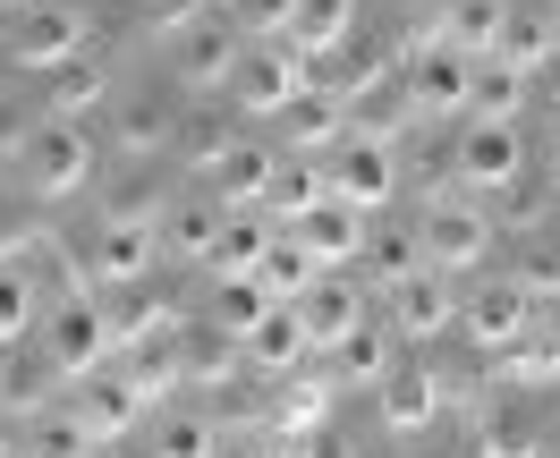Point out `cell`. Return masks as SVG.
Returning <instances> with one entry per match:
<instances>
[{
  "label": "cell",
  "instance_id": "obj_25",
  "mask_svg": "<svg viewBox=\"0 0 560 458\" xmlns=\"http://www.w3.org/2000/svg\"><path fill=\"white\" fill-rule=\"evenodd\" d=\"M501 374H510L518 390H552V383H560V322L535 315L518 349H501Z\"/></svg>",
  "mask_w": 560,
  "mask_h": 458
},
{
  "label": "cell",
  "instance_id": "obj_42",
  "mask_svg": "<svg viewBox=\"0 0 560 458\" xmlns=\"http://www.w3.org/2000/svg\"><path fill=\"white\" fill-rule=\"evenodd\" d=\"M137 26H153L162 43H178L187 26H205V0H137Z\"/></svg>",
  "mask_w": 560,
  "mask_h": 458
},
{
  "label": "cell",
  "instance_id": "obj_2",
  "mask_svg": "<svg viewBox=\"0 0 560 458\" xmlns=\"http://www.w3.org/2000/svg\"><path fill=\"white\" fill-rule=\"evenodd\" d=\"M535 171V153H526V128L518 119H467L451 144V178L467 196H510L518 178Z\"/></svg>",
  "mask_w": 560,
  "mask_h": 458
},
{
  "label": "cell",
  "instance_id": "obj_32",
  "mask_svg": "<svg viewBox=\"0 0 560 458\" xmlns=\"http://www.w3.org/2000/svg\"><path fill=\"white\" fill-rule=\"evenodd\" d=\"M349 26H357V0H306V9H298V51H340V43H349Z\"/></svg>",
  "mask_w": 560,
  "mask_h": 458
},
{
  "label": "cell",
  "instance_id": "obj_44",
  "mask_svg": "<svg viewBox=\"0 0 560 458\" xmlns=\"http://www.w3.org/2000/svg\"><path fill=\"white\" fill-rule=\"evenodd\" d=\"M298 9H306V0H238V17L264 43H289V35H298Z\"/></svg>",
  "mask_w": 560,
  "mask_h": 458
},
{
  "label": "cell",
  "instance_id": "obj_1",
  "mask_svg": "<svg viewBox=\"0 0 560 458\" xmlns=\"http://www.w3.org/2000/svg\"><path fill=\"white\" fill-rule=\"evenodd\" d=\"M417 238H424V263H433V272H476L492 255V221L467 187H433L417 204Z\"/></svg>",
  "mask_w": 560,
  "mask_h": 458
},
{
  "label": "cell",
  "instance_id": "obj_31",
  "mask_svg": "<svg viewBox=\"0 0 560 458\" xmlns=\"http://www.w3.org/2000/svg\"><path fill=\"white\" fill-rule=\"evenodd\" d=\"M365 263H374V281H408V272H424V238H417V221L399 230V221H383L374 238H365Z\"/></svg>",
  "mask_w": 560,
  "mask_h": 458
},
{
  "label": "cell",
  "instance_id": "obj_10",
  "mask_svg": "<svg viewBox=\"0 0 560 458\" xmlns=\"http://www.w3.org/2000/svg\"><path fill=\"white\" fill-rule=\"evenodd\" d=\"M526 322H535V297H526L518 281H476L467 289V306H458V331L476 340V349H518L526 340Z\"/></svg>",
  "mask_w": 560,
  "mask_h": 458
},
{
  "label": "cell",
  "instance_id": "obj_41",
  "mask_svg": "<svg viewBox=\"0 0 560 458\" xmlns=\"http://www.w3.org/2000/svg\"><path fill=\"white\" fill-rule=\"evenodd\" d=\"M178 153H187L196 171H212V178H221V162H230L238 144H230V128H221V119H187V128H178Z\"/></svg>",
  "mask_w": 560,
  "mask_h": 458
},
{
  "label": "cell",
  "instance_id": "obj_27",
  "mask_svg": "<svg viewBox=\"0 0 560 458\" xmlns=\"http://www.w3.org/2000/svg\"><path fill=\"white\" fill-rule=\"evenodd\" d=\"M144 458H221V424H212L205 408H171V416L153 424Z\"/></svg>",
  "mask_w": 560,
  "mask_h": 458
},
{
  "label": "cell",
  "instance_id": "obj_40",
  "mask_svg": "<svg viewBox=\"0 0 560 458\" xmlns=\"http://www.w3.org/2000/svg\"><path fill=\"white\" fill-rule=\"evenodd\" d=\"M331 356H340V374H349V383H383L390 365H399V356L383 349V331H374V322H365V331H349Z\"/></svg>",
  "mask_w": 560,
  "mask_h": 458
},
{
  "label": "cell",
  "instance_id": "obj_3",
  "mask_svg": "<svg viewBox=\"0 0 560 458\" xmlns=\"http://www.w3.org/2000/svg\"><path fill=\"white\" fill-rule=\"evenodd\" d=\"M18 171H26V196H35V204H60V196H77V187L94 178V137H85L77 119H43V128L18 137Z\"/></svg>",
  "mask_w": 560,
  "mask_h": 458
},
{
  "label": "cell",
  "instance_id": "obj_47",
  "mask_svg": "<svg viewBox=\"0 0 560 458\" xmlns=\"http://www.w3.org/2000/svg\"><path fill=\"white\" fill-rule=\"evenodd\" d=\"M0 458H26V442H9V433H0Z\"/></svg>",
  "mask_w": 560,
  "mask_h": 458
},
{
  "label": "cell",
  "instance_id": "obj_34",
  "mask_svg": "<svg viewBox=\"0 0 560 458\" xmlns=\"http://www.w3.org/2000/svg\"><path fill=\"white\" fill-rule=\"evenodd\" d=\"M264 315H272V297H264L255 281H221V289H212V315H205V322H212V331H230V340H246Z\"/></svg>",
  "mask_w": 560,
  "mask_h": 458
},
{
  "label": "cell",
  "instance_id": "obj_23",
  "mask_svg": "<svg viewBox=\"0 0 560 458\" xmlns=\"http://www.w3.org/2000/svg\"><path fill=\"white\" fill-rule=\"evenodd\" d=\"M315 281H323V263H315V247H306L298 230H280V238H272V255L255 263V289H264L272 306H298V297H306Z\"/></svg>",
  "mask_w": 560,
  "mask_h": 458
},
{
  "label": "cell",
  "instance_id": "obj_37",
  "mask_svg": "<svg viewBox=\"0 0 560 458\" xmlns=\"http://www.w3.org/2000/svg\"><path fill=\"white\" fill-rule=\"evenodd\" d=\"M35 315H43L35 272H0V349H9V340H26V331H35Z\"/></svg>",
  "mask_w": 560,
  "mask_h": 458
},
{
  "label": "cell",
  "instance_id": "obj_26",
  "mask_svg": "<svg viewBox=\"0 0 560 458\" xmlns=\"http://www.w3.org/2000/svg\"><path fill=\"white\" fill-rule=\"evenodd\" d=\"M272 221H264V212H230V230H221V255H212V272H221V281H255V263H264V255H272Z\"/></svg>",
  "mask_w": 560,
  "mask_h": 458
},
{
  "label": "cell",
  "instance_id": "obj_28",
  "mask_svg": "<svg viewBox=\"0 0 560 458\" xmlns=\"http://www.w3.org/2000/svg\"><path fill=\"white\" fill-rule=\"evenodd\" d=\"M103 442H94V424L77 416V408H43L35 424H26V458H94Z\"/></svg>",
  "mask_w": 560,
  "mask_h": 458
},
{
  "label": "cell",
  "instance_id": "obj_39",
  "mask_svg": "<svg viewBox=\"0 0 560 458\" xmlns=\"http://www.w3.org/2000/svg\"><path fill=\"white\" fill-rule=\"evenodd\" d=\"M510 281H518L526 297H560V230L526 238V247H518V272H510Z\"/></svg>",
  "mask_w": 560,
  "mask_h": 458
},
{
  "label": "cell",
  "instance_id": "obj_43",
  "mask_svg": "<svg viewBox=\"0 0 560 458\" xmlns=\"http://www.w3.org/2000/svg\"><path fill=\"white\" fill-rule=\"evenodd\" d=\"M103 315H110V340H119V349H137L144 331H162V306H153V297H110Z\"/></svg>",
  "mask_w": 560,
  "mask_h": 458
},
{
  "label": "cell",
  "instance_id": "obj_9",
  "mask_svg": "<svg viewBox=\"0 0 560 458\" xmlns=\"http://www.w3.org/2000/svg\"><path fill=\"white\" fill-rule=\"evenodd\" d=\"M85 43H94V17L77 9V0H43L35 17H26V35L9 43L18 51V69H69V60H85Z\"/></svg>",
  "mask_w": 560,
  "mask_h": 458
},
{
  "label": "cell",
  "instance_id": "obj_16",
  "mask_svg": "<svg viewBox=\"0 0 560 458\" xmlns=\"http://www.w3.org/2000/svg\"><path fill=\"white\" fill-rule=\"evenodd\" d=\"M238 356H246V374H272V383H289V374L315 356V340H306L298 306H272V315H264V322L238 340Z\"/></svg>",
  "mask_w": 560,
  "mask_h": 458
},
{
  "label": "cell",
  "instance_id": "obj_13",
  "mask_svg": "<svg viewBox=\"0 0 560 458\" xmlns=\"http://www.w3.org/2000/svg\"><path fill=\"white\" fill-rule=\"evenodd\" d=\"M144 399H153V383H144V374H119V365H103V374H85V383H77L69 408L94 424V442H119V433H137Z\"/></svg>",
  "mask_w": 560,
  "mask_h": 458
},
{
  "label": "cell",
  "instance_id": "obj_5",
  "mask_svg": "<svg viewBox=\"0 0 560 458\" xmlns=\"http://www.w3.org/2000/svg\"><path fill=\"white\" fill-rule=\"evenodd\" d=\"M323 178H331V196L357 212H383L390 196H399V144L390 137H365V128H349L340 137V153L323 162Z\"/></svg>",
  "mask_w": 560,
  "mask_h": 458
},
{
  "label": "cell",
  "instance_id": "obj_14",
  "mask_svg": "<svg viewBox=\"0 0 560 458\" xmlns=\"http://www.w3.org/2000/svg\"><path fill=\"white\" fill-rule=\"evenodd\" d=\"M298 322H306L315 356H323V349H340L349 331H365V289H357L349 272H323V281L298 297Z\"/></svg>",
  "mask_w": 560,
  "mask_h": 458
},
{
  "label": "cell",
  "instance_id": "obj_38",
  "mask_svg": "<svg viewBox=\"0 0 560 458\" xmlns=\"http://www.w3.org/2000/svg\"><path fill=\"white\" fill-rule=\"evenodd\" d=\"M110 94L103 69H85V60H69V69H51V119H77V110H94Z\"/></svg>",
  "mask_w": 560,
  "mask_h": 458
},
{
  "label": "cell",
  "instance_id": "obj_12",
  "mask_svg": "<svg viewBox=\"0 0 560 458\" xmlns=\"http://www.w3.org/2000/svg\"><path fill=\"white\" fill-rule=\"evenodd\" d=\"M408 94H417L424 119H458V110H476V60L451 43H424L417 69H408Z\"/></svg>",
  "mask_w": 560,
  "mask_h": 458
},
{
  "label": "cell",
  "instance_id": "obj_18",
  "mask_svg": "<svg viewBox=\"0 0 560 458\" xmlns=\"http://www.w3.org/2000/svg\"><path fill=\"white\" fill-rule=\"evenodd\" d=\"M510 9H518V0H442L433 43H451V51H467V60H492L501 35H510Z\"/></svg>",
  "mask_w": 560,
  "mask_h": 458
},
{
  "label": "cell",
  "instance_id": "obj_19",
  "mask_svg": "<svg viewBox=\"0 0 560 458\" xmlns=\"http://www.w3.org/2000/svg\"><path fill=\"white\" fill-rule=\"evenodd\" d=\"M365 221H374V212H357V204H340V196H323V204L298 221V238L315 247L323 272H340V263H357V255H365V238H374Z\"/></svg>",
  "mask_w": 560,
  "mask_h": 458
},
{
  "label": "cell",
  "instance_id": "obj_7",
  "mask_svg": "<svg viewBox=\"0 0 560 458\" xmlns=\"http://www.w3.org/2000/svg\"><path fill=\"white\" fill-rule=\"evenodd\" d=\"M43 349H51V365H60L69 383H85V374H103L110 356H119V340H110V315L94 297H69V306L51 315V331H43Z\"/></svg>",
  "mask_w": 560,
  "mask_h": 458
},
{
  "label": "cell",
  "instance_id": "obj_21",
  "mask_svg": "<svg viewBox=\"0 0 560 458\" xmlns=\"http://www.w3.org/2000/svg\"><path fill=\"white\" fill-rule=\"evenodd\" d=\"M492 60H510V69H526V77H544L560 60V17L544 9V0H518L510 9V35H501V51Z\"/></svg>",
  "mask_w": 560,
  "mask_h": 458
},
{
  "label": "cell",
  "instance_id": "obj_24",
  "mask_svg": "<svg viewBox=\"0 0 560 458\" xmlns=\"http://www.w3.org/2000/svg\"><path fill=\"white\" fill-rule=\"evenodd\" d=\"M280 162H289V153H272V144H238V153L221 162V204H230V212H255V204H272V187H280Z\"/></svg>",
  "mask_w": 560,
  "mask_h": 458
},
{
  "label": "cell",
  "instance_id": "obj_36",
  "mask_svg": "<svg viewBox=\"0 0 560 458\" xmlns=\"http://www.w3.org/2000/svg\"><path fill=\"white\" fill-rule=\"evenodd\" d=\"M51 383H69V374L51 365V349H43V356H18V374L0 383V399H9L18 416H43V399H51Z\"/></svg>",
  "mask_w": 560,
  "mask_h": 458
},
{
  "label": "cell",
  "instance_id": "obj_6",
  "mask_svg": "<svg viewBox=\"0 0 560 458\" xmlns=\"http://www.w3.org/2000/svg\"><path fill=\"white\" fill-rule=\"evenodd\" d=\"M153 255H162V221L153 212H110V221H94V238H85V263L110 289H137L153 272Z\"/></svg>",
  "mask_w": 560,
  "mask_h": 458
},
{
  "label": "cell",
  "instance_id": "obj_30",
  "mask_svg": "<svg viewBox=\"0 0 560 458\" xmlns=\"http://www.w3.org/2000/svg\"><path fill=\"white\" fill-rule=\"evenodd\" d=\"M323 196H331V178H323L315 162H280V187H272V204H264V212H272L280 230H298V221H306Z\"/></svg>",
  "mask_w": 560,
  "mask_h": 458
},
{
  "label": "cell",
  "instance_id": "obj_22",
  "mask_svg": "<svg viewBox=\"0 0 560 458\" xmlns=\"http://www.w3.org/2000/svg\"><path fill=\"white\" fill-rule=\"evenodd\" d=\"M476 458H544V424L526 399H492L476 416Z\"/></svg>",
  "mask_w": 560,
  "mask_h": 458
},
{
  "label": "cell",
  "instance_id": "obj_33",
  "mask_svg": "<svg viewBox=\"0 0 560 458\" xmlns=\"http://www.w3.org/2000/svg\"><path fill=\"white\" fill-rule=\"evenodd\" d=\"M349 128H357V119L340 103H298V110H289V144H298V153H340Z\"/></svg>",
  "mask_w": 560,
  "mask_h": 458
},
{
  "label": "cell",
  "instance_id": "obj_17",
  "mask_svg": "<svg viewBox=\"0 0 560 458\" xmlns=\"http://www.w3.org/2000/svg\"><path fill=\"white\" fill-rule=\"evenodd\" d=\"M221 230H230V204H221V196H178V204L162 212V255L212 263V255H221Z\"/></svg>",
  "mask_w": 560,
  "mask_h": 458
},
{
  "label": "cell",
  "instance_id": "obj_29",
  "mask_svg": "<svg viewBox=\"0 0 560 458\" xmlns=\"http://www.w3.org/2000/svg\"><path fill=\"white\" fill-rule=\"evenodd\" d=\"M526 85H535V77L510 69V60H476V110H467V119H518Z\"/></svg>",
  "mask_w": 560,
  "mask_h": 458
},
{
  "label": "cell",
  "instance_id": "obj_20",
  "mask_svg": "<svg viewBox=\"0 0 560 458\" xmlns=\"http://www.w3.org/2000/svg\"><path fill=\"white\" fill-rule=\"evenodd\" d=\"M110 137H119V153H137V162H153V153H178V110H171V94H119Z\"/></svg>",
  "mask_w": 560,
  "mask_h": 458
},
{
  "label": "cell",
  "instance_id": "obj_8",
  "mask_svg": "<svg viewBox=\"0 0 560 458\" xmlns=\"http://www.w3.org/2000/svg\"><path fill=\"white\" fill-rule=\"evenodd\" d=\"M171 60H178V85H187V94H230V85H238V60H246V35L221 26V17H205V26H187V35L171 43Z\"/></svg>",
  "mask_w": 560,
  "mask_h": 458
},
{
  "label": "cell",
  "instance_id": "obj_48",
  "mask_svg": "<svg viewBox=\"0 0 560 458\" xmlns=\"http://www.w3.org/2000/svg\"><path fill=\"white\" fill-rule=\"evenodd\" d=\"M0 9H43V0H0Z\"/></svg>",
  "mask_w": 560,
  "mask_h": 458
},
{
  "label": "cell",
  "instance_id": "obj_46",
  "mask_svg": "<svg viewBox=\"0 0 560 458\" xmlns=\"http://www.w3.org/2000/svg\"><path fill=\"white\" fill-rule=\"evenodd\" d=\"M544 178H552V187H560V137H552V153H544Z\"/></svg>",
  "mask_w": 560,
  "mask_h": 458
},
{
  "label": "cell",
  "instance_id": "obj_45",
  "mask_svg": "<svg viewBox=\"0 0 560 458\" xmlns=\"http://www.w3.org/2000/svg\"><path fill=\"white\" fill-rule=\"evenodd\" d=\"M289 450H298V458H365V442H357L349 424H331V416H323L315 433H298Z\"/></svg>",
  "mask_w": 560,
  "mask_h": 458
},
{
  "label": "cell",
  "instance_id": "obj_49",
  "mask_svg": "<svg viewBox=\"0 0 560 458\" xmlns=\"http://www.w3.org/2000/svg\"><path fill=\"white\" fill-rule=\"evenodd\" d=\"M255 458H298V450H255Z\"/></svg>",
  "mask_w": 560,
  "mask_h": 458
},
{
  "label": "cell",
  "instance_id": "obj_11",
  "mask_svg": "<svg viewBox=\"0 0 560 458\" xmlns=\"http://www.w3.org/2000/svg\"><path fill=\"white\" fill-rule=\"evenodd\" d=\"M383 297H390V331L399 340H442L458 322V306H467V297H451V272H433V263L408 272V281H390Z\"/></svg>",
  "mask_w": 560,
  "mask_h": 458
},
{
  "label": "cell",
  "instance_id": "obj_15",
  "mask_svg": "<svg viewBox=\"0 0 560 458\" xmlns=\"http://www.w3.org/2000/svg\"><path fill=\"white\" fill-rule=\"evenodd\" d=\"M374 390H383V433H433L442 399H451L433 365H390V374H383Z\"/></svg>",
  "mask_w": 560,
  "mask_h": 458
},
{
  "label": "cell",
  "instance_id": "obj_35",
  "mask_svg": "<svg viewBox=\"0 0 560 458\" xmlns=\"http://www.w3.org/2000/svg\"><path fill=\"white\" fill-rule=\"evenodd\" d=\"M408 119H417V94H408V85H374V94H365V103H357V128H365V137H408Z\"/></svg>",
  "mask_w": 560,
  "mask_h": 458
},
{
  "label": "cell",
  "instance_id": "obj_4",
  "mask_svg": "<svg viewBox=\"0 0 560 458\" xmlns=\"http://www.w3.org/2000/svg\"><path fill=\"white\" fill-rule=\"evenodd\" d=\"M230 103H238L246 119H289V110L306 103V51H298V43H246Z\"/></svg>",
  "mask_w": 560,
  "mask_h": 458
}]
</instances>
